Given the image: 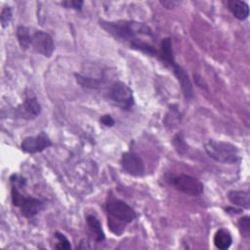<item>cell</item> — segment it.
Returning <instances> with one entry per match:
<instances>
[{
	"instance_id": "cell-1",
	"label": "cell",
	"mask_w": 250,
	"mask_h": 250,
	"mask_svg": "<svg viewBox=\"0 0 250 250\" xmlns=\"http://www.w3.org/2000/svg\"><path fill=\"white\" fill-rule=\"evenodd\" d=\"M101 25L114 37L128 42L130 46L144 41L140 39V36H152L151 29L143 22L132 21H101Z\"/></svg>"
},
{
	"instance_id": "cell-2",
	"label": "cell",
	"mask_w": 250,
	"mask_h": 250,
	"mask_svg": "<svg viewBox=\"0 0 250 250\" xmlns=\"http://www.w3.org/2000/svg\"><path fill=\"white\" fill-rule=\"evenodd\" d=\"M105 210L109 215L108 226L118 235L122 232L123 227L134 221L137 217L135 210L131 206L115 197L108 198L105 203Z\"/></svg>"
},
{
	"instance_id": "cell-3",
	"label": "cell",
	"mask_w": 250,
	"mask_h": 250,
	"mask_svg": "<svg viewBox=\"0 0 250 250\" xmlns=\"http://www.w3.org/2000/svg\"><path fill=\"white\" fill-rule=\"evenodd\" d=\"M204 147L207 154L217 162L233 164L240 160L238 148L229 143L209 140Z\"/></svg>"
},
{
	"instance_id": "cell-4",
	"label": "cell",
	"mask_w": 250,
	"mask_h": 250,
	"mask_svg": "<svg viewBox=\"0 0 250 250\" xmlns=\"http://www.w3.org/2000/svg\"><path fill=\"white\" fill-rule=\"evenodd\" d=\"M11 196L14 206L20 208L21 214L26 218L34 217L44 207V201L39 198L23 195L19 190V188L15 186L12 187Z\"/></svg>"
},
{
	"instance_id": "cell-5",
	"label": "cell",
	"mask_w": 250,
	"mask_h": 250,
	"mask_svg": "<svg viewBox=\"0 0 250 250\" xmlns=\"http://www.w3.org/2000/svg\"><path fill=\"white\" fill-rule=\"evenodd\" d=\"M108 96L111 102L122 109H130L134 104L133 92L125 83L114 82L108 91Z\"/></svg>"
},
{
	"instance_id": "cell-6",
	"label": "cell",
	"mask_w": 250,
	"mask_h": 250,
	"mask_svg": "<svg viewBox=\"0 0 250 250\" xmlns=\"http://www.w3.org/2000/svg\"><path fill=\"white\" fill-rule=\"evenodd\" d=\"M171 185H173L177 190L192 196L200 195L203 192L202 183L196 178L186 174H180L173 177L171 179Z\"/></svg>"
},
{
	"instance_id": "cell-7",
	"label": "cell",
	"mask_w": 250,
	"mask_h": 250,
	"mask_svg": "<svg viewBox=\"0 0 250 250\" xmlns=\"http://www.w3.org/2000/svg\"><path fill=\"white\" fill-rule=\"evenodd\" d=\"M30 47L38 54L47 58H50L55 50L52 36L43 30H36L32 32Z\"/></svg>"
},
{
	"instance_id": "cell-8",
	"label": "cell",
	"mask_w": 250,
	"mask_h": 250,
	"mask_svg": "<svg viewBox=\"0 0 250 250\" xmlns=\"http://www.w3.org/2000/svg\"><path fill=\"white\" fill-rule=\"evenodd\" d=\"M52 146V142L48 135L44 132L39 133L34 137H26L21 144V148L26 153L40 152Z\"/></svg>"
},
{
	"instance_id": "cell-9",
	"label": "cell",
	"mask_w": 250,
	"mask_h": 250,
	"mask_svg": "<svg viewBox=\"0 0 250 250\" xmlns=\"http://www.w3.org/2000/svg\"><path fill=\"white\" fill-rule=\"evenodd\" d=\"M120 163L123 170L132 176L140 177L145 173V165L142 158L134 152H124L121 156Z\"/></svg>"
},
{
	"instance_id": "cell-10",
	"label": "cell",
	"mask_w": 250,
	"mask_h": 250,
	"mask_svg": "<svg viewBox=\"0 0 250 250\" xmlns=\"http://www.w3.org/2000/svg\"><path fill=\"white\" fill-rule=\"evenodd\" d=\"M16 111L21 118L32 119L39 115L41 106L35 98H27L21 104L17 107Z\"/></svg>"
},
{
	"instance_id": "cell-11",
	"label": "cell",
	"mask_w": 250,
	"mask_h": 250,
	"mask_svg": "<svg viewBox=\"0 0 250 250\" xmlns=\"http://www.w3.org/2000/svg\"><path fill=\"white\" fill-rule=\"evenodd\" d=\"M173 71L175 76L177 77L183 93L187 99H190L192 97V84L187 73V71L179 64L175 63L173 66Z\"/></svg>"
},
{
	"instance_id": "cell-12",
	"label": "cell",
	"mask_w": 250,
	"mask_h": 250,
	"mask_svg": "<svg viewBox=\"0 0 250 250\" xmlns=\"http://www.w3.org/2000/svg\"><path fill=\"white\" fill-rule=\"evenodd\" d=\"M231 14L239 21H244L249 16V6L244 1L228 0L224 2Z\"/></svg>"
},
{
	"instance_id": "cell-13",
	"label": "cell",
	"mask_w": 250,
	"mask_h": 250,
	"mask_svg": "<svg viewBox=\"0 0 250 250\" xmlns=\"http://www.w3.org/2000/svg\"><path fill=\"white\" fill-rule=\"evenodd\" d=\"M157 56L167 65L173 66L176 63L175 60H174V56H173V51H172L171 39L169 37L162 39L161 44H160V49L158 51Z\"/></svg>"
},
{
	"instance_id": "cell-14",
	"label": "cell",
	"mask_w": 250,
	"mask_h": 250,
	"mask_svg": "<svg viewBox=\"0 0 250 250\" xmlns=\"http://www.w3.org/2000/svg\"><path fill=\"white\" fill-rule=\"evenodd\" d=\"M232 243V237L229 229H220L214 235V244L220 250H227Z\"/></svg>"
},
{
	"instance_id": "cell-15",
	"label": "cell",
	"mask_w": 250,
	"mask_h": 250,
	"mask_svg": "<svg viewBox=\"0 0 250 250\" xmlns=\"http://www.w3.org/2000/svg\"><path fill=\"white\" fill-rule=\"evenodd\" d=\"M86 222H87L89 231H90L91 235L93 236V238L97 242L104 241V230L102 229V225H101L100 221L95 216L88 215L87 218H86Z\"/></svg>"
},
{
	"instance_id": "cell-16",
	"label": "cell",
	"mask_w": 250,
	"mask_h": 250,
	"mask_svg": "<svg viewBox=\"0 0 250 250\" xmlns=\"http://www.w3.org/2000/svg\"><path fill=\"white\" fill-rule=\"evenodd\" d=\"M229 201L239 207L248 209L250 207L249 192L245 190H231L229 192Z\"/></svg>"
},
{
	"instance_id": "cell-17",
	"label": "cell",
	"mask_w": 250,
	"mask_h": 250,
	"mask_svg": "<svg viewBox=\"0 0 250 250\" xmlns=\"http://www.w3.org/2000/svg\"><path fill=\"white\" fill-rule=\"evenodd\" d=\"M31 36H32V32L30 31V29L28 27L23 26V25L18 26L17 38H18V41L22 49H27L28 47H30Z\"/></svg>"
},
{
	"instance_id": "cell-18",
	"label": "cell",
	"mask_w": 250,
	"mask_h": 250,
	"mask_svg": "<svg viewBox=\"0 0 250 250\" xmlns=\"http://www.w3.org/2000/svg\"><path fill=\"white\" fill-rule=\"evenodd\" d=\"M76 81L78 84H80L82 87L85 88H90V89H97L100 86V81L92 78V77H87L81 74H75Z\"/></svg>"
},
{
	"instance_id": "cell-19",
	"label": "cell",
	"mask_w": 250,
	"mask_h": 250,
	"mask_svg": "<svg viewBox=\"0 0 250 250\" xmlns=\"http://www.w3.org/2000/svg\"><path fill=\"white\" fill-rule=\"evenodd\" d=\"M55 237L58 240V243L55 245V248L62 249V250H67V249L71 248L69 240L62 233L57 231V232H55Z\"/></svg>"
},
{
	"instance_id": "cell-20",
	"label": "cell",
	"mask_w": 250,
	"mask_h": 250,
	"mask_svg": "<svg viewBox=\"0 0 250 250\" xmlns=\"http://www.w3.org/2000/svg\"><path fill=\"white\" fill-rule=\"evenodd\" d=\"M12 8L11 7H4L1 11L0 14V21H1V25L3 27H6L9 25L12 20Z\"/></svg>"
},
{
	"instance_id": "cell-21",
	"label": "cell",
	"mask_w": 250,
	"mask_h": 250,
	"mask_svg": "<svg viewBox=\"0 0 250 250\" xmlns=\"http://www.w3.org/2000/svg\"><path fill=\"white\" fill-rule=\"evenodd\" d=\"M238 228L242 235L248 236L250 231V219L248 216H244L238 221Z\"/></svg>"
},
{
	"instance_id": "cell-22",
	"label": "cell",
	"mask_w": 250,
	"mask_h": 250,
	"mask_svg": "<svg viewBox=\"0 0 250 250\" xmlns=\"http://www.w3.org/2000/svg\"><path fill=\"white\" fill-rule=\"evenodd\" d=\"M62 5L68 9H74V10H81L83 6V1L78 0H68L62 2Z\"/></svg>"
},
{
	"instance_id": "cell-23",
	"label": "cell",
	"mask_w": 250,
	"mask_h": 250,
	"mask_svg": "<svg viewBox=\"0 0 250 250\" xmlns=\"http://www.w3.org/2000/svg\"><path fill=\"white\" fill-rule=\"evenodd\" d=\"M10 181H11L12 185L15 186V187H17V188L23 187V186L25 185V183H26L25 179H24L23 177L18 175V174H13V175L11 176V178H10Z\"/></svg>"
},
{
	"instance_id": "cell-24",
	"label": "cell",
	"mask_w": 250,
	"mask_h": 250,
	"mask_svg": "<svg viewBox=\"0 0 250 250\" xmlns=\"http://www.w3.org/2000/svg\"><path fill=\"white\" fill-rule=\"evenodd\" d=\"M100 121H101V123H102L103 125H104V126H106V127H111V126L114 125V120H113V118H112L110 115H108V114H105V115L101 116Z\"/></svg>"
},
{
	"instance_id": "cell-25",
	"label": "cell",
	"mask_w": 250,
	"mask_h": 250,
	"mask_svg": "<svg viewBox=\"0 0 250 250\" xmlns=\"http://www.w3.org/2000/svg\"><path fill=\"white\" fill-rule=\"evenodd\" d=\"M174 144H175V146H176V148L179 150V152L180 153H183L182 152V147H183V146H185V143H184V141H183V139L181 138V136L180 135H177L175 138H174Z\"/></svg>"
}]
</instances>
